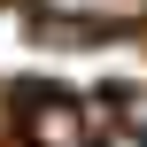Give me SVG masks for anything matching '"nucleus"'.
<instances>
[{
	"label": "nucleus",
	"mask_w": 147,
	"mask_h": 147,
	"mask_svg": "<svg viewBox=\"0 0 147 147\" xmlns=\"http://www.w3.org/2000/svg\"><path fill=\"white\" fill-rule=\"evenodd\" d=\"M54 16H101V23H132L140 0H47Z\"/></svg>",
	"instance_id": "obj_2"
},
{
	"label": "nucleus",
	"mask_w": 147,
	"mask_h": 147,
	"mask_svg": "<svg viewBox=\"0 0 147 147\" xmlns=\"http://www.w3.org/2000/svg\"><path fill=\"white\" fill-rule=\"evenodd\" d=\"M31 132H39V147H78V109L70 101H47L31 116Z\"/></svg>",
	"instance_id": "obj_1"
},
{
	"label": "nucleus",
	"mask_w": 147,
	"mask_h": 147,
	"mask_svg": "<svg viewBox=\"0 0 147 147\" xmlns=\"http://www.w3.org/2000/svg\"><path fill=\"white\" fill-rule=\"evenodd\" d=\"M109 147H147V140H132V132H116V140H109Z\"/></svg>",
	"instance_id": "obj_3"
}]
</instances>
